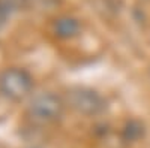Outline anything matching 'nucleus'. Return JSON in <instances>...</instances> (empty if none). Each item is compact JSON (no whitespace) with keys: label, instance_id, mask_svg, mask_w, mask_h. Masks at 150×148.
<instances>
[{"label":"nucleus","instance_id":"2","mask_svg":"<svg viewBox=\"0 0 150 148\" xmlns=\"http://www.w3.org/2000/svg\"><path fill=\"white\" fill-rule=\"evenodd\" d=\"M33 88L32 75L20 67H9L0 73V93L11 100H23Z\"/></svg>","mask_w":150,"mask_h":148},{"label":"nucleus","instance_id":"1","mask_svg":"<svg viewBox=\"0 0 150 148\" xmlns=\"http://www.w3.org/2000/svg\"><path fill=\"white\" fill-rule=\"evenodd\" d=\"M65 109V102L62 100V97L44 91L36 94L30 103L27 105V117L39 124H48V123H54L57 121Z\"/></svg>","mask_w":150,"mask_h":148},{"label":"nucleus","instance_id":"7","mask_svg":"<svg viewBox=\"0 0 150 148\" xmlns=\"http://www.w3.org/2000/svg\"><path fill=\"white\" fill-rule=\"evenodd\" d=\"M8 18H9V15H6L5 12H3L2 9H0V30L3 29V26H5L6 21H8Z\"/></svg>","mask_w":150,"mask_h":148},{"label":"nucleus","instance_id":"3","mask_svg":"<svg viewBox=\"0 0 150 148\" xmlns=\"http://www.w3.org/2000/svg\"><path fill=\"white\" fill-rule=\"evenodd\" d=\"M68 103L78 114L93 117L107 109V100L101 93L90 87H74L68 91Z\"/></svg>","mask_w":150,"mask_h":148},{"label":"nucleus","instance_id":"5","mask_svg":"<svg viewBox=\"0 0 150 148\" xmlns=\"http://www.w3.org/2000/svg\"><path fill=\"white\" fill-rule=\"evenodd\" d=\"M144 133H146V127L143 124V121L129 120V121H126V124L123 126L122 139L125 142H137L144 136Z\"/></svg>","mask_w":150,"mask_h":148},{"label":"nucleus","instance_id":"6","mask_svg":"<svg viewBox=\"0 0 150 148\" xmlns=\"http://www.w3.org/2000/svg\"><path fill=\"white\" fill-rule=\"evenodd\" d=\"M27 0H0V9H2L6 15H12L17 11L23 9L26 6Z\"/></svg>","mask_w":150,"mask_h":148},{"label":"nucleus","instance_id":"4","mask_svg":"<svg viewBox=\"0 0 150 148\" xmlns=\"http://www.w3.org/2000/svg\"><path fill=\"white\" fill-rule=\"evenodd\" d=\"M53 32L60 39H72L80 33V21L74 17H60L53 22Z\"/></svg>","mask_w":150,"mask_h":148}]
</instances>
